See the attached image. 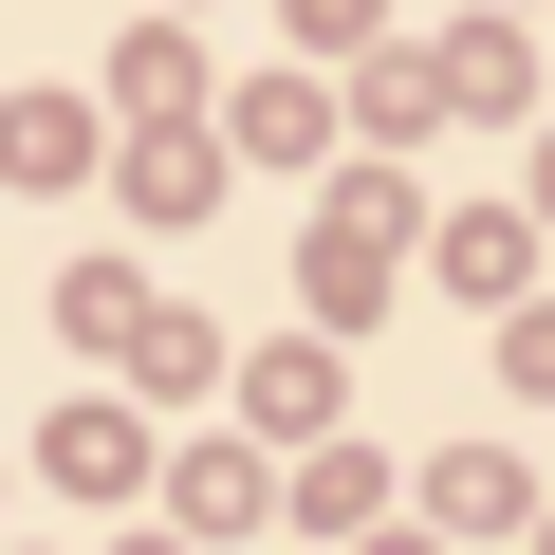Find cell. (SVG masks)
I'll return each mask as SVG.
<instances>
[{"label":"cell","instance_id":"277c9868","mask_svg":"<svg viewBox=\"0 0 555 555\" xmlns=\"http://www.w3.org/2000/svg\"><path fill=\"white\" fill-rule=\"evenodd\" d=\"M518 259H537L518 222H444V278H463V297H518Z\"/></svg>","mask_w":555,"mask_h":555},{"label":"cell","instance_id":"7a4b0ae2","mask_svg":"<svg viewBox=\"0 0 555 555\" xmlns=\"http://www.w3.org/2000/svg\"><path fill=\"white\" fill-rule=\"evenodd\" d=\"M93 167V112L75 93H20V112H0V185H75Z\"/></svg>","mask_w":555,"mask_h":555},{"label":"cell","instance_id":"5b68a950","mask_svg":"<svg viewBox=\"0 0 555 555\" xmlns=\"http://www.w3.org/2000/svg\"><path fill=\"white\" fill-rule=\"evenodd\" d=\"M500 389H555V315H500Z\"/></svg>","mask_w":555,"mask_h":555},{"label":"cell","instance_id":"8992f818","mask_svg":"<svg viewBox=\"0 0 555 555\" xmlns=\"http://www.w3.org/2000/svg\"><path fill=\"white\" fill-rule=\"evenodd\" d=\"M537 222H555V149H537Z\"/></svg>","mask_w":555,"mask_h":555},{"label":"cell","instance_id":"3957f363","mask_svg":"<svg viewBox=\"0 0 555 555\" xmlns=\"http://www.w3.org/2000/svg\"><path fill=\"white\" fill-rule=\"evenodd\" d=\"M56 315H75V352H130V315H149V278H130V259H75V278H56Z\"/></svg>","mask_w":555,"mask_h":555},{"label":"cell","instance_id":"6da1fadb","mask_svg":"<svg viewBox=\"0 0 555 555\" xmlns=\"http://www.w3.org/2000/svg\"><path fill=\"white\" fill-rule=\"evenodd\" d=\"M38 463H56V481H75V500H130V481H149V426H130V408H93V389H75V408H56V426H38Z\"/></svg>","mask_w":555,"mask_h":555}]
</instances>
